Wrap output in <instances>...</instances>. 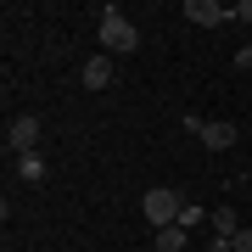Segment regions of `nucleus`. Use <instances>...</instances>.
<instances>
[{
  "mask_svg": "<svg viewBox=\"0 0 252 252\" xmlns=\"http://www.w3.org/2000/svg\"><path fill=\"white\" fill-rule=\"evenodd\" d=\"M6 146H11L17 157H28V152L39 146V118H34V112H17V118L6 124Z\"/></svg>",
  "mask_w": 252,
  "mask_h": 252,
  "instance_id": "obj_4",
  "label": "nucleus"
},
{
  "mask_svg": "<svg viewBox=\"0 0 252 252\" xmlns=\"http://www.w3.org/2000/svg\"><path fill=\"white\" fill-rule=\"evenodd\" d=\"M185 17L196 23V28H219V23H230V11L213 6V0H185Z\"/></svg>",
  "mask_w": 252,
  "mask_h": 252,
  "instance_id": "obj_5",
  "label": "nucleus"
},
{
  "mask_svg": "<svg viewBox=\"0 0 252 252\" xmlns=\"http://www.w3.org/2000/svg\"><path fill=\"white\" fill-rule=\"evenodd\" d=\"M185 241H190V230H185V224H168V230H157L152 247H157V252H185Z\"/></svg>",
  "mask_w": 252,
  "mask_h": 252,
  "instance_id": "obj_7",
  "label": "nucleus"
},
{
  "mask_svg": "<svg viewBox=\"0 0 252 252\" xmlns=\"http://www.w3.org/2000/svg\"><path fill=\"white\" fill-rule=\"evenodd\" d=\"M146 252H157V247H146Z\"/></svg>",
  "mask_w": 252,
  "mask_h": 252,
  "instance_id": "obj_13",
  "label": "nucleus"
},
{
  "mask_svg": "<svg viewBox=\"0 0 252 252\" xmlns=\"http://www.w3.org/2000/svg\"><path fill=\"white\" fill-rule=\"evenodd\" d=\"M17 174H23L28 185H39V180H45V157H39V152H28V157H17Z\"/></svg>",
  "mask_w": 252,
  "mask_h": 252,
  "instance_id": "obj_9",
  "label": "nucleus"
},
{
  "mask_svg": "<svg viewBox=\"0 0 252 252\" xmlns=\"http://www.w3.org/2000/svg\"><path fill=\"white\" fill-rule=\"evenodd\" d=\"M79 79H84V90H107V84L118 79V67L107 62V56H90V62H84V73H79Z\"/></svg>",
  "mask_w": 252,
  "mask_h": 252,
  "instance_id": "obj_6",
  "label": "nucleus"
},
{
  "mask_svg": "<svg viewBox=\"0 0 252 252\" xmlns=\"http://www.w3.org/2000/svg\"><path fill=\"white\" fill-rule=\"evenodd\" d=\"M207 224H213V235H235V230H241V224H235V207H230V202H219L213 213H207Z\"/></svg>",
  "mask_w": 252,
  "mask_h": 252,
  "instance_id": "obj_8",
  "label": "nucleus"
},
{
  "mask_svg": "<svg viewBox=\"0 0 252 252\" xmlns=\"http://www.w3.org/2000/svg\"><path fill=\"white\" fill-rule=\"evenodd\" d=\"M140 207H146V224H152V230H168V224H180V190H168V185H152V190H146V196H140Z\"/></svg>",
  "mask_w": 252,
  "mask_h": 252,
  "instance_id": "obj_2",
  "label": "nucleus"
},
{
  "mask_svg": "<svg viewBox=\"0 0 252 252\" xmlns=\"http://www.w3.org/2000/svg\"><path fill=\"white\" fill-rule=\"evenodd\" d=\"M230 17H235V23H252V0H241V6H230Z\"/></svg>",
  "mask_w": 252,
  "mask_h": 252,
  "instance_id": "obj_12",
  "label": "nucleus"
},
{
  "mask_svg": "<svg viewBox=\"0 0 252 252\" xmlns=\"http://www.w3.org/2000/svg\"><path fill=\"white\" fill-rule=\"evenodd\" d=\"M185 129L196 135L207 152H230L235 146V124H207V118H185Z\"/></svg>",
  "mask_w": 252,
  "mask_h": 252,
  "instance_id": "obj_3",
  "label": "nucleus"
},
{
  "mask_svg": "<svg viewBox=\"0 0 252 252\" xmlns=\"http://www.w3.org/2000/svg\"><path fill=\"white\" fill-rule=\"evenodd\" d=\"M135 45H140L135 23H129L118 6H107V11H101V51H112V56H129Z\"/></svg>",
  "mask_w": 252,
  "mask_h": 252,
  "instance_id": "obj_1",
  "label": "nucleus"
},
{
  "mask_svg": "<svg viewBox=\"0 0 252 252\" xmlns=\"http://www.w3.org/2000/svg\"><path fill=\"white\" fill-rule=\"evenodd\" d=\"M180 224H185V230H196V224H207V213H202L196 202H185V207H180Z\"/></svg>",
  "mask_w": 252,
  "mask_h": 252,
  "instance_id": "obj_10",
  "label": "nucleus"
},
{
  "mask_svg": "<svg viewBox=\"0 0 252 252\" xmlns=\"http://www.w3.org/2000/svg\"><path fill=\"white\" fill-rule=\"evenodd\" d=\"M230 252H252V230H235L230 235Z\"/></svg>",
  "mask_w": 252,
  "mask_h": 252,
  "instance_id": "obj_11",
  "label": "nucleus"
}]
</instances>
